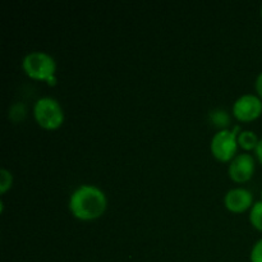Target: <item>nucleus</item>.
Listing matches in <instances>:
<instances>
[{
  "label": "nucleus",
  "instance_id": "obj_1",
  "mask_svg": "<svg viewBox=\"0 0 262 262\" xmlns=\"http://www.w3.org/2000/svg\"><path fill=\"white\" fill-rule=\"evenodd\" d=\"M107 206V199L102 189L92 184H82L73 191L69 199V210L81 220H94L101 216Z\"/></svg>",
  "mask_w": 262,
  "mask_h": 262
},
{
  "label": "nucleus",
  "instance_id": "obj_2",
  "mask_svg": "<svg viewBox=\"0 0 262 262\" xmlns=\"http://www.w3.org/2000/svg\"><path fill=\"white\" fill-rule=\"evenodd\" d=\"M33 115L38 124L45 129H56L64 122V112L56 99L43 96L35 102Z\"/></svg>",
  "mask_w": 262,
  "mask_h": 262
},
{
  "label": "nucleus",
  "instance_id": "obj_3",
  "mask_svg": "<svg viewBox=\"0 0 262 262\" xmlns=\"http://www.w3.org/2000/svg\"><path fill=\"white\" fill-rule=\"evenodd\" d=\"M22 67L27 76L33 79L48 81L55 76V59L45 51H31L23 58Z\"/></svg>",
  "mask_w": 262,
  "mask_h": 262
},
{
  "label": "nucleus",
  "instance_id": "obj_4",
  "mask_svg": "<svg viewBox=\"0 0 262 262\" xmlns=\"http://www.w3.org/2000/svg\"><path fill=\"white\" fill-rule=\"evenodd\" d=\"M242 132L239 125H235L232 130L220 129L212 137L210 148L211 154L220 161H232L238 150V135Z\"/></svg>",
  "mask_w": 262,
  "mask_h": 262
},
{
  "label": "nucleus",
  "instance_id": "obj_5",
  "mask_svg": "<svg viewBox=\"0 0 262 262\" xmlns=\"http://www.w3.org/2000/svg\"><path fill=\"white\" fill-rule=\"evenodd\" d=\"M233 114L241 122H252L262 114V100L257 95H242L233 104Z\"/></svg>",
  "mask_w": 262,
  "mask_h": 262
},
{
  "label": "nucleus",
  "instance_id": "obj_6",
  "mask_svg": "<svg viewBox=\"0 0 262 262\" xmlns=\"http://www.w3.org/2000/svg\"><path fill=\"white\" fill-rule=\"evenodd\" d=\"M255 173V158L251 154H239L229 164V176L237 183L250 181Z\"/></svg>",
  "mask_w": 262,
  "mask_h": 262
},
{
  "label": "nucleus",
  "instance_id": "obj_7",
  "mask_svg": "<svg viewBox=\"0 0 262 262\" xmlns=\"http://www.w3.org/2000/svg\"><path fill=\"white\" fill-rule=\"evenodd\" d=\"M224 205L229 211L243 212L253 206V196L251 191L241 187L229 189L224 197Z\"/></svg>",
  "mask_w": 262,
  "mask_h": 262
},
{
  "label": "nucleus",
  "instance_id": "obj_8",
  "mask_svg": "<svg viewBox=\"0 0 262 262\" xmlns=\"http://www.w3.org/2000/svg\"><path fill=\"white\" fill-rule=\"evenodd\" d=\"M258 142H260V140L253 130H242L238 135V145L247 151L256 150Z\"/></svg>",
  "mask_w": 262,
  "mask_h": 262
},
{
  "label": "nucleus",
  "instance_id": "obj_9",
  "mask_svg": "<svg viewBox=\"0 0 262 262\" xmlns=\"http://www.w3.org/2000/svg\"><path fill=\"white\" fill-rule=\"evenodd\" d=\"M210 120H211L212 124L216 125V127L227 129V127L230 123V117L225 110L215 109L212 110V112H210Z\"/></svg>",
  "mask_w": 262,
  "mask_h": 262
},
{
  "label": "nucleus",
  "instance_id": "obj_10",
  "mask_svg": "<svg viewBox=\"0 0 262 262\" xmlns=\"http://www.w3.org/2000/svg\"><path fill=\"white\" fill-rule=\"evenodd\" d=\"M250 222L257 230L262 232V201H257L251 207Z\"/></svg>",
  "mask_w": 262,
  "mask_h": 262
},
{
  "label": "nucleus",
  "instance_id": "obj_11",
  "mask_svg": "<svg viewBox=\"0 0 262 262\" xmlns=\"http://www.w3.org/2000/svg\"><path fill=\"white\" fill-rule=\"evenodd\" d=\"M13 184V176L8 169H0V193H5Z\"/></svg>",
  "mask_w": 262,
  "mask_h": 262
},
{
  "label": "nucleus",
  "instance_id": "obj_12",
  "mask_svg": "<svg viewBox=\"0 0 262 262\" xmlns=\"http://www.w3.org/2000/svg\"><path fill=\"white\" fill-rule=\"evenodd\" d=\"M250 258L251 262H262V238L253 245Z\"/></svg>",
  "mask_w": 262,
  "mask_h": 262
},
{
  "label": "nucleus",
  "instance_id": "obj_13",
  "mask_svg": "<svg viewBox=\"0 0 262 262\" xmlns=\"http://www.w3.org/2000/svg\"><path fill=\"white\" fill-rule=\"evenodd\" d=\"M25 115H26V107L23 104H20L19 110H15L14 106H12V109H10L9 117L12 118L14 122H17V120H22L23 118H25Z\"/></svg>",
  "mask_w": 262,
  "mask_h": 262
},
{
  "label": "nucleus",
  "instance_id": "obj_14",
  "mask_svg": "<svg viewBox=\"0 0 262 262\" xmlns=\"http://www.w3.org/2000/svg\"><path fill=\"white\" fill-rule=\"evenodd\" d=\"M255 87H256V91H257L258 97L262 100V72L257 76L255 82Z\"/></svg>",
  "mask_w": 262,
  "mask_h": 262
},
{
  "label": "nucleus",
  "instance_id": "obj_15",
  "mask_svg": "<svg viewBox=\"0 0 262 262\" xmlns=\"http://www.w3.org/2000/svg\"><path fill=\"white\" fill-rule=\"evenodd\" d=\"M255 152H256V156H257L258 161H260V163L262 164V138L260 140V142H258V145H257V147H256Z\"/></svg>",
  "mask_w": 262,
  "mask_h": 262
},
{
  "label": "nucleus",
  "instance_id": "obj_16",
  "mask_svg": "<svg viewBox=\"0 0 262 262\" xmlns=\"http://www.w3.org/2000/svg\"><path fill=\"white\" fill-rule=\"evenodd\" d=\"M261 201H262V189H261Z\"/></svg>",
  "mask_w": 262,
  "mask_h": 262
},
{
  "label": "nucleus",
  "instance_id": "obj_17",
  "mask_svg": "<svg viewBox=\"0 0 262 262\" xmlns=\"http://www.w3.org/2000/svg\"><path fill=\"white\" fill-rule=\"evenodd\" d=\"M261 17H262V7H261Z\"/></svg>",
  "mask_w": 262,
  "mask_h": 262
}]
</instances>
